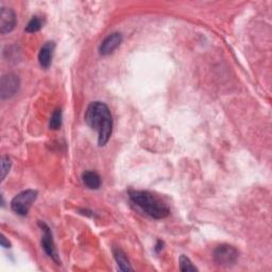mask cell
Masks as SVG:
<instances>
[{"mask_svg":"<svg viewBox=\"0 0 272 272\" xmlns=\"http://www.w3.org/2000/svg\"><path fill=\"white\" fill-rule=\"evenodd\" d=\"M36 198H38V192L34 189H27L19 193L11 201L12 211L19 216H27Z\"/></svg>","mask_w":272,"mask_h":272,"instance_id":"3957f363","label":"cell"},{"mask_svg":"<svg viewBox=\"0 0 272 272\" xmlns=\"http://www.w3.org/2000/svg\"><path fill=\"white\" fill-rule=\"evenodd\" d=\"M0 243L4 247V248H11V243L7 240L5 237V235H2V238H0Z\"/></svg>","mask_w":272,"mask_h":272,"instance_id":"2e32d148","label":"cell"},{"mask_svg":"<svg viewBox=\"0 0 272 272\" xmlns=\"http://www.w3.org/2000/svg\"><path fill=\"white\" fill-rule=\"evenodd\" d=\"M113 255L115 261L121 271H132L133 268L129 262L127 254L123 252L122 249H120L119 247H113Z\"/></svg>","mask_w":272,"mask_h":272,"instance_id":"30bf717a","label":"cell"},{"mask_svg":"<svg viewBox=\"0 0 272 272\" xmlns=\"http://www.w3.org/2000/svg\"><path fill=\"white\" fill-rule=\"evenodd\" d=\"M122 42V35L118 32L110 34L107 38L101 43L99 47V53L101 56H110L112 55L116 49L120 46Z\"/></svg>","mask_w":272,"mask_h":272,"instance_id":"ba28073f","label":"cell"},{"mask_svg":"<svg viewBox=\"0 0 272 272\" xmlns=\"http://www.w3.org/2000/svg\"><path fill=\"white\" fill-rule=\"evenodd\" d=\"M82 181L86 187L90 189H98L101 186V179L95 171H84L82 175Z\"/></svg>","mask_w":272,"mask_h":272,"instance_id":"8fae6325","label":"cell"},{"mask_svg":"<svg viewBox=\"0 0 272 272\" xmlns=\"http://www.w3.org/2000/svg\"><path fill=\"white\" fill-rule=\"evenodd\" d=\"M131 201L138 205L148 216L154 219H164L169 216L170 209L168 205L158 197L148 191H129Z\"/></svg>","mask_w":272,"mask_h":272,"instance_id":"7a4b0ae2","label":"cell"},{"mask_svg":"<svg viewBox=\"0 0 272 272\" xmlns=\"http://www.w3.org/2000/svg\"><path fill=\"white\" fill-rule=\"evenodd\" d=\"M55 47H56L55 42H47L41 48L40 53H39V62H40V65L42 68L47 69V68H49V66L51 65Z\"/></svg>","mask_w":272,"mask_h":272,"instance_id":"9c48e42d","label":"cell"},{"mask_svg":"<svg viewBox=\"0 0 272 272\" xmlns=\"http://www.w3.org/2000/svg\"><path fill=\"white\" fill-rule=\"evenodd\" d=\"M61 126H62V110L57 108L50 117V121H49V128H50L51 130H59Z\"/></svg>","mask_w":272,"mask_h":272,"instance_id":"4fadbf2b","label":"cell"},{"mask_svg":"<svg viewBox=\"0 0 272 272\" xmlns=\"http://www.w3.org/2000/svg\"><path fill=\"white\" fill-rule=\"evenodd\" d=\"M85 122L98 132V145L107 144L113 131V118L108 106L101 101H94L89 106L84 116Z\"/></svg>","mask_w":272,"mask_h":272,"instance_id":"6da1fadb","label":"cell"},{"mask_svg":"<svg viewBox=\"0 0 272 272\" xmlns=\"http://www.w3.org/2000/svg\"><path fill=\"white\" fill-rule=\"evenodd\" d=\"M11 168V159L8 155L2 157V181H4Z\"/></svg>","mask_w":272,"mask_h":272,"instance_id":"9a60e30c","label":"cell"},{"mask_svg":"<svg viewBox=\"0 0 272 272\" xmlns=\"http://www.w3.org/2000/svg\"><path fill=\"white\" fill-rule=\"evenodd\" d=\"M16 26V15L10 8H2L0 10V33L6 34L13 31Z\"/></svg>","mask_w":272,"mask_h":272,"instance_id":"52a82bcc","label":"cell"},{"mask_svg":"<svg viewBox=\"0 0 272 272\" xmlns=\"http://www.w3.org/2000/svg\"><path fill=\"white\" fill-rule=\"evenodd\" d=\"M163 248H164V242L162 241V240H157V242H156V244H155V248H154V250H155V252H159V251H162L163 250Z\"/></svg>","mask_w":272,"mask_h":272,"instance_id":"e0dca14e","label":"cell"},{"mask_svg":"<svg viewBox=\"0 0 272 272\" xmlns=\"http://www.w3.org/2000/svg\"><path fill=\"white\" fill-rule=\"evenodd\" d=\"M20 81L14 73H7L2 78L0 82V97L3 100L13 97L19 90Z\"/></svg>","mask_w":272,"mask_h":272,"instance_id":"8992f818","label":"cell"},{"mask_svg":"<svg viewBox=\"0 0 272 272\" xmlns=\"http://www.w3.org/2000/svg\"><path fill=\"white\" fill-rule=\"evenodd\" d=\"M43 27V21L39 16H33L31 18V20L28 22V24L26 26V32L28 33H35V32H39Z\"/></svg>","mask_w":272,"mask_h":272,"instance_id":"7c38bea8","label":"cell"},{"mask_svg":"<svg viewBox=\"0 0 272 272\" xmlns=\"http://www.w3.org/2000/svg\"><path fill=\"white\" fill-rule=\"evenodd\" d=\"M39 226L43 231V236H42V248H43V250L45 251V253L49 257L52 258L58 265H60L61 262H60V258H59V255H58V252L56 249V244L53 241V236H52V232H51L50 228H49L43 221L39 222Z\"/></svg>","mask_w":272,"mask_h":272,"instance_id":"5b68a950","label":"cell"},{"mask_svg":"<svg viewBox=\"0 0 272 272\" xmlns=\"http://www.w3.org/2000/svg\"><path fill=\"white\" fill-rule=\"evenodd\" d=\"M238 256V250L230 244H220L214 251L215 262L222 267H231L235 265Z\"/></svg>","mask_w":272,"mask_h":272,"instance_id":"277c9868","label":"cell"},{"mask_svg":"<svg viewBox=\"0 0 272 272\" xmlns=\"http://www.w3.org/2000/svg\"><path fill=\"white\" fill-rule=\"evenodd\" d=\"M179 263H180V270L183 272H188V271H197V267L194 266V264L192 263L191 259L185 256V255H181L180 259H179Z\"/></svg>","mask_w":272,"mask_h":272,"instance_id":"5bb4252c","label":"cell"}]
</instances>
